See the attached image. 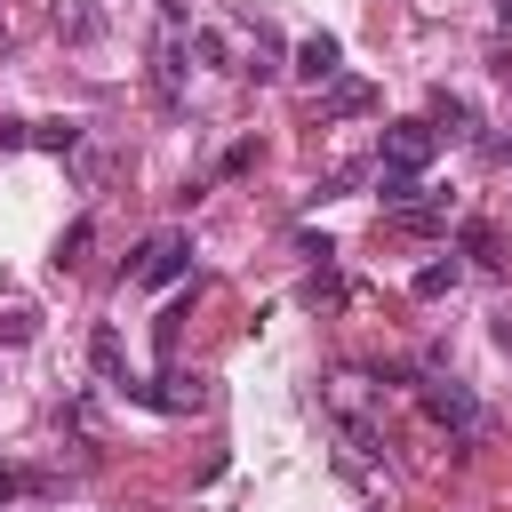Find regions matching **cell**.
<instances>
[{
	"instance_id": "6da1fadb",
	"label": "cell",
	"mask_w": 512,
	"mask_h": 512,
	"mask_svg": "<svg viewBox=\"0 0 512 512\" xmlns=\"http://www.w3.org/2000/svg\"><path fill=\"white\" fill-rule=\"evenodd\" d=\"M320 400H328V416L344 424V440H352V456H384V416H376V384L368 376H328L320 384Z\"/></svg>"
},
{
	"instance_id": "7a4b0ae2",
	"label": "cell",
	"mask_w": 512,
	"mask_h": 512,
	"mask_svg": "<svg viewBox=\"0 0 512 512\" xmlns=\"http://www.w3.org/2000/svg\"><path fill=\"white\" fill-rule=\"evenodd\" d=\"M416 400H424V416L440 424V432H456V440H472L480 432V400H472V384H456V376H416Z\"/></svg>"
},
{
	"instance_id": "3957f363",
	"label": "cell",
	"mask_w": 512,
	"mask_h": 512,
	"mask_svg": "<svg viewBox=\"0 0 512 512\" xmlns=\"http://www.w3.org/2000/svg\"><path fill=\"white\" fill-rule=\"evenodd\" d=\"M432 152H440V128H432V120H392V128H384V168H392V176H424Z\"/></svg>"
},
{
	"instance_id": "277c9868",
	"label": "cell",
	"mask_w": 512,
	"mask_h": 512,
	"mask_svg": "<svg viewBox=\"0 0 512 512\" xmlns=\"http://www.w3.org/2000/svg\"><path fill=\"white\" fill-rule=\"evenodd\" d=\"M184 264H192V240H184V232H152V240L136 248L128 280H136V288H168V280H184Z\"/></svg>"
},
{
	"instance_id": "5b68a950",
	"label": "cell",
	"mask_w": 512,
	"mask_h": 512,
	"mask_svg": "<svg viewBox=\"0 0 512 512\" xmlns=\"http://www.w3.org/2000/svg\"><path fill=\"white\" fill-rule=\"evenodd\" d=\"M360 112H376V88H368V80H328L320 120H360Z\"/></svg>"
},
{
	"instance_id": "8992f818",
	"label": "cell",
	"mask_w": 512,
	"mask_h": 512,
	"mask_svg": "<svg viewBox=\"0 0 512 512\" xmlns=\"http://www.w3.org/2000/svg\"><path fill=\"white\" fill-rule=\"evenodd\" d=\"M336 64H344V40H336V32H312V40L296 48V72H304V80H336Z\"/></svg>"
},
{
	"instance_id": "52a82bcc",
	"label": "cell",
	"mask_w": 512,
	"mask_h": 512,
	"mask_svg": "<svg viewBox=\"0 0 512 512\" xmlns=\"http://www.w3.org/2000/svg\"><path fill=\"white\" fill-rule=\"evenodd\" d=\"M88 360H96V376H104L112 392H128V352H120V328H96V336H88Z\"/></svg>"
},
{
	"instance_id": "ba28073f",
	"label": "cell",
	"mask_w": 512,
	"mask_h": 512,
	"mask_svg": "<svg viewBox=\"0 0 512 512\" xmlns=\"http://www.w3.org/2000/svg\"><path fill=\"white\" fill-rule=\"evenodd\" d=\"M448 224V208L440 200H408V208H392V232H416V240H432Z\"/></svg>"
},
{
	"instance_id": "9c48e42d",
	"label": "cell",
	"mask_w": 512,
	"mask_h": 512,
	"mask_svg": "<svg viewBox=\"0 0 512 512\" xmlns=\"http://www.w3.org/2000/svg\"><path fill=\"white\" fill-rule=\"evenodd\" d=\"M432 128L464 136V128H472V104H464V96H448V88H432Z\"/></svg>"
},
{
	"instance_id": "30bf717a",
	"label": "cell",
	"mask_w": 512,
	"mask_h": 512,
	"mask_svg": "<svg viewBox=\"0 0 512 512\" xmlns=\"http://www.w3.org/2000/svg\"><path fill=\"white\" fill-rule=\"evenodd\" d=\"M32 144L40 152H80V120H32Z\"/></svg>"
},
{
	"instance_id": "8fae6325",
	"label": "cell",
	"mask_w": 512,
	"mask_h": 512,
	"mask_svg": "<svg viewBox=\"0 0 512 512\" xmlns=\"http://www.w3.org/2000/svg\"><path fill=\"white\" fill-rule=\"evenodd\" d=\"M464 256H472V264H504V248H496V224H464Z\"/></svg>"
},
{
	"instance_id": "7c38bea8",
	"label": "cell",
	"mask_w": 512,
	"mask_h": 512,
	"mask_svg": "<svg viewBox=\"0 0 512 512\" xmlns=\"http://www.w3.org/2000/svg\"><path fill=\"white\" fill-rule=\"evenodd\" d=\"M88 240H96V224H88V216H80V224H72V232H64V240H56V264H80V256H88Z\"/></svg>"
},
{
	"instance_id": "4fadbf2b",
	"label": "cell",
	"mask_w": 512,
	"mask_h": 512,
	"mask_svg": "<svg viewBox=\"0 0 512 512\" xmlns=\"http://www.w3.org/2000/svg\"><path fill=\"white\" fill-rule=\"evenodd\" d=\"M56 24H64L72 40H96V32H104V24H96V8H56Z\"/></svg>"
},
{
	"instance_id": "5bb4252c",
	"label": "cell",
	"mask_w": 512,
	"mask_h": 512,
	"mask_svg": "<svg viewBox=\"0 0 512 512\" xmlns=\"http://www.w3.org/2000/svg\"><path fill=\"white\" fill-rule=\"evenodd\" d=\"M448 288H456V264H424L416 272V296H448Z\"/></svg>"
},
{
	"instance_id": "9a60e30c",
	"label": "cell",
	"mask_w": 512,
	"mask_h": 512,
	"mask_svg": "<svg viewBox=\"0 0 512 512\" xmlns=\"http://www.w3.org/2000/svg\"><path fill=\"white\" fill-rule=\"evenodd\" d=\"M24 488H48V480H40V472H16V464H0V504H8V496H24Z\"/></svg>"
},
{
	"instance_id": "2e32d148",
	"label": "cell",
	"mask_w": 512,
	"mask_h": 512,
	"mask_svg": "<svg viewBox=\"0 0 512 512\" xmlns=\"http://www.w3.org/2000/svg\"><path fill=\"white\" fill-rule=\"evenodd\" d=\"M32 144V120H0V152H24Z\"/></svg>"
},
{
	"instance_id": "e0dca14e",
	"label": "cell",
	"mask_w": 512,
	"mask_h": 512,
	"mask_svg": "<svg viewBox=\"0 0 512 512\" xmlns=\"http://www.w3.org/2000/svg\"><path fill=\"white\" fill-rule=\"evenodd\" d=\"M488 336H496V344L512 352V304H496V312H488Z\"/></svg>"
},
{
	"instance_id": "ac0fdd59",
	"label": "cell",
	"mask_w": 512,
	"mask_h": 512,
	"mask_svg": "<svg viewBox=\"0 0 512 512\" xmlns=\"http://www.w3.org/2000/svg\"><path fill=\"white\" fill-rule=\"evenodd\" d=\"M480 160H496V168H504V160H512V136H480Z\"/></svg>"
},
{
	"instance_id": "d6986e66",
	"label": "cell",
	"mask_w": 512,
	"mask_h": 512,
	"mask_svg": "<svg viewBox=\"0 0 512 512\" xmlns=\"http://www.w3.org/2000/svg\"><path fill=\"white\" fill-rule=\"evenodd\" d=\"M160 8H168V16H184V0H160Z\"/></svg>"
}]
</instances>
